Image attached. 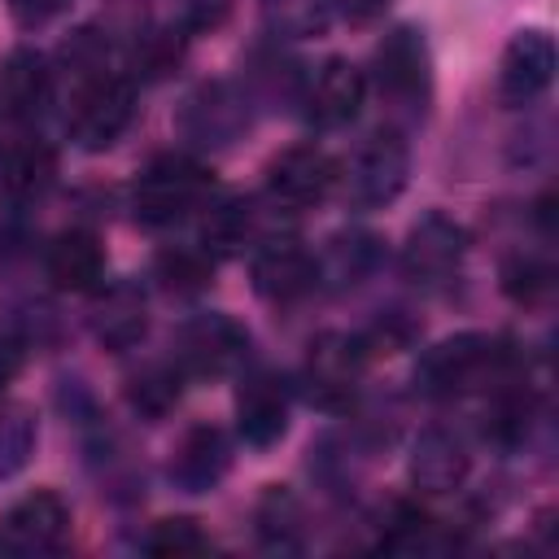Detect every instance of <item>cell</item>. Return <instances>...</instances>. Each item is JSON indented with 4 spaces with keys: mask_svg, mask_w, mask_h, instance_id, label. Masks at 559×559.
I'll return each mask as SVG.
<instances>
[{
    "mask_svg": "<svg viewBox=\"0 0 559 559\" xmlns=\"http://www.w3.org/2000/svg\"><path fill=\"white\" fill-rule=\"evenodd\" d=\"M183 127H188V135L201 140V144H227V140L245 127V109H240V100H236L223 83H214V87H201V92L188 100Z\"/></svg>",
    "mask_w": 559,
    "mask_h": 559,
    "instance_id": "obj_21",
    "label": "cell"
},
{
    "mask_svg": "<svg viewBox=\"0 0 559 559\" xmlns=\"http://www.w3.org/2000/svg\"><path fill=\"white\" fill-rule=\"evenodd\" d=\"M44 271L61 293H92L105 275V249L100 236L87 227H66L52 236L44 253Z\"/></svg>",
    "mask_w": 559,
    "mask_h": 559,
    "instance_id": "obj_14",
    "label": "cell"
},
{
    "mask_svg": "<svg viewBox=\"0 0 559 559\" xmlns=\"http://www.w3.org/2000/svg\"><path fill=\"white\" fill-rule=\"evenodd\" d=\"M253 231V214L245 201H218L201 223V245L210 253H240Z\"/></svg>",
    "mask_w": 559,
    "mask_h": 559,
    "instance_id": "obj_25",
    "label": "cell"
},
{
    "mask_svg": "<svg viewBox=\"0 0 559 559\" xmlns=\"http://www.w3.org/2000/svg\"><path fill=\"white\" fill-rule=\"evenodd\" d=\"M341 9H345L349 22H371L389 9V0H341Z\"/></svg>",
    "mask_w": 559,
    "mask_h": 559,
    "instance_id": "obj_34",
    "label": "cell"
},
{
    "mask_svg": "<svg viewBox=\"0 0 559 559\" xmlns=\"http://www.w3.org/2000/svg\"><path fill=\"white\" fill-rule=\"evenodd\" d=\"M371 79L380 87V96H389L393 105H419L428 100L432 87V61H428V44L415 26H397L380 39L376 57H371Z\"/></svg>",
    "mask_w": 559,
    "mask_h": 559,
    "instance_id": "obj_7",
    "label": "cell"
},
{
    "mask_svg": "<svg viewBox=\"0 0 559 559\" xmlns=\"http://www.w3.org/2000/svg\"><path fill=\"white\" fill-rule=\"evenodd\" d=\"M555 79V39L537 26L515 31V39L502 52L498 66V96L502 105H528L537 100Z\"/></svg>",
    "mask_w": 559,
    "mask_h": 559,
    "instance_id": "obj_10",
    "label": "cell"
},
{
    "mask_svg": "<svg viewBox=\"0 0 559 559\" xmlns=\"http://www.w3.org/2000/svg\"><path fill=\"white\" fill-rule=\"evenodd\" d=\"M362 96H367V74H362L358 66L332 57V61L314 74V83H310V92H306V118H310L319 131H336V127H345V122L358 118Z\"/></svg>",
    "mask_w": 559,
    "mask_h": 559,
    "instance_id": "obj_13",
    "label": "cell"
},
{
    "mask_svg": "<svg viewBox=\"0 0 559 559\" xmlns=\"http://www.w3.org/2000/svg\"><path fill=\"white\" fill-rule=\"evenodd\" d=\"M179 371L175 362L170 367H148L144 376L131 380V402L144 411V415H166L175 402H179Z\"/></svg>",
    "mask_w": 559,
    "mask_h": 559,
    "instance_id": "obj_29",
    "label": "cell"
},
{
    "mask_svg": "<svg viewBox=\"0 0 559 559\" xmlns=\"http://www.w3.org/2000/svg\"><path fill=\"white\" fill-rule=\"evenodd\" d=\"M227 463H231L227 437L218 428L201 424V428H188L183 441L175 445V454H170V480L183 493H210L227 476Z\"/></svg>",
    "mask_w": 559,
    "mask_h": 559,
    "instance_id": "obj_16",
    "label": "cell"
},
{
    "mask_svg": "<svg viewBox=\"0 0 559 559\" xmlns=\"http://www.w3.org/2000/svg\"><path fill=\"white\" fill-rule=\"evenodd\" d=\"M266 13L284 35H319L332 17V0H266Z\"/></svg>",
    "mask_w": 559,
    "mask_h": 559,
    "instance_id": "obj_30",
    "label": "cell"
},
{
    "mask_svg": "<svg viewBox=\"0 0 559 559\" xmlns=\"http://www.w3.org/2000/svg\"><path fill=\"white\" fill-rule=\"evenodd\" d=\"M411 175V153L406 140L397 131H371L354 157H349V175H345V192L354 205L371 210V205H389Z\"/></svg>",
    "mask_w": 559,
    "mask_h": 559,
    "instance_id": "obj_6",
    "label": "cell"
},
{
    "mask_svg": "<svg viewBox=\"0 0 559 559\" xmlns=\"http://www.w3.org/2000/svg\"><path fill=\"white\" fill-rule=\"evenodd\" d=\"M258 537L271 550H297L301 546V507L284 485H271L258 502Z\"/></svg>",
    "mask_w": 559,
    "mask_h": 559,
    "instance_id": "obj_22",
    "label": "cell"
},
{
    "mask_svg": "<svg viewBox=\"0 0 559 559\" xmlns=\"http://www.w3.org/2000/svg\"><path fill=\"white\" fill-rule=\"evenodd\" d=\"M70 0H9V13L22 22V26H44L48 17H57Z\"/></svg>",
    "mask_w": 559,
    "mask_h": 559,
    "instance_id": "obj_31",
    "label": "cell"
},
{
    "mask_svg": "<svg viewBox=\"0 0 559 559\" xmlns=\"http://www.w3.org/2000/svg\"><path fill=\"white\" fill-rule=\"evenodd\" d=\"M502 362H507V349L493 336L463 332V336L432 345L419 358L415 384L428 397H454V393H467V389H480L485 380H493L502 371Z\"/></svg>",
    "mask_w": 559,
    "mask_h": 559,
    "instance_id": "obj_2",
    "label": "cell"
},
{
    "mask_svg": "<svg viewBox=\"0 0 559 559\" xmlns=\"http://www.w3.org/2000/svg\"><path fill=\"white\" fill-rule=\"evenodd\" d=\"M17 371H22V345L9 332H0V393L17 380Z\"/></svg>",
    "mask_w": 559,
    "mask_h": 559,
    "instance_id": "obj_33",
    "label": "cell"
},
{
    "mask_svg": "<svg viewBox=\"0 0 559 559\" xmlns=\"http://www.w3.org/2000/svg\"><path fill=\"white\" fill-rule=\"evenodd\" d=\"M236 428L245 445L266 450L288 428V384L275 371H249L236 393Z\"/></svg>",
    "mask_w": 559,
    "mask_h": 559,
    "instance_id": "obj_12",
    "label": "cell"
},
{
    "mask_svg": "<svg viewBox=\"0 0 559 559\" xmlns=\"http://www.w3.org/2000/svg\"><path fill=\"white\" fill-rule=\"evenodd\" d=\"M135 114V92L122 74H105V70H87L70 96V114H66V131L79 148H109L127 122Z\"/></svg>",
    "mask_w": 559,
    "mask_h": 559,
    "instance_id": "obj_3",
    "label": "cell"
},
{
    "mask_svg": "<svg viewBox=\"0 0 559 559\" xmlns=\"http://www.w3.org/2000/svg\"><path fill=\"white\" fill-rule=\"evenodd\" d=\"M467 467L472 463H467L463 441L454 432H445V428H424L415 437V445H411V480L424 493H450V489H459L463 476H467Z\"/></svg>",
    "mask_w": 559,
    "mask_h": 559,
    "instance_id": "obj_17",
    "label": "cell"
},
{
    "mask_svg": "<svg viewBox=\"0 0 559 559\" xmlns=\"http://www.w3.org/2000/svg\"><path fill=\"white\" fill-rule=\"evenodd\" d=\"M314 284H319V262L301 240H293V236L266 240L253 253V288H258V297H266L275 306H288V301H301Z\"/></svg>",
    "mask_w": 559,
    "mask_h": 559,
    "instance_id": "obj_11",
    "label": "cell"
},
{
    "mask_svg": "<svg viewBox=\"0 0 559 559\" xmlns=\"http://www.w3.org/2000/svg\"><path fill=\"white\" fill-rule=\"evenodd\" d=\"M148 328V314H144V297L131 288V284H118L109 288L100 301H96V314H92V332L105 349H131Z\"/></svg>",
    "mask_w": 559,
    "mask_h": 559,
    "instance_id": "obj_20",
    "label": "cell"
},
{
    "mask_svg": "<svg viewBox=\"0 0 559 559\" xmlns=\"http://www.w3.org/2000/svg\"><path fill=\"white\" fill-rule=\"evenodd\" d=\"M48 66L35 48H13L0 61V118L9 122H31L48 105Z\"/></svg>",
    "mask_w": 559,
    "mask_h": 559,
    "instance_id": "obj_18",
    "label": "cell"
},
{
    "mask_svg": "<svg viewBox=\"0 0 559 559\" xmlns=\"http://www.w3.org/2000/svg\"><path fill=\"white\" fill-rule=\"evenodd\" d=\"M35 450V419L22 406H0V480L22 472Z\"/></svg>",
    "mask_w": 559,
    "mask_h": 559,
    "instance_id": "obj_28",
    "label": "cell"
},
{
    "mask_svg": "<svg viewBox=\"0 0 559 559\" xmlns=\"http://www.w3.org/2000/svg\"><path fill=\"white\" fill-rule=\"evenodd\" d=\"M52 175H57V148L44 140H17L0 157V188L13 201L39 197L52 183Z\"/></svg>",
    "mask_w": 559,
    "mask_h": 559,
    "instance_id": "obj_19",
    "label": "cell"
},
{
    "mask_svg": "<svg viewBox=\"0 0 559 559\" xmlns=\"http://www.w3.org/2000/svg\"><path fill=\"white\" fill-rule=\"evenodd\" d=\"M336 183V162L319 144H293L271 157L266 166V197L284 210L319 205Z\"/></svg>",
    "mask_w": 559,
    "mask_h": 559,
    "instance_id": "obj_8",
    "label": "cell"
},
{
    "mask_svg": "<svg viewBox=\"0 0 559 559\" xmlns=\"http://www.w3.org/2000/svg\"><path fill=\"white\" fill-rule=\"evenodd\" d=\"M362 367H367V349H362V336H349V332H323L310 341V354H306V367H301V384H306V397L323 411H345L358 393V380H362Z\"/></svg>",
    "mask_w": 559,
    "mask_h": 559,
    "instance_id": "obj_4",
    "label": "cell"
},
{
    "mask_svg": "<svg viewBox=\"0 0 559 559\" xmlns=\"http://www.w3.org/2000/svg\"><path fill=\"white\" fill-rule=\"evenodd\" d=\"M380 262V236L371 231H349L336 236L328 249V271L336 275V284H358L362 275H371Z\"/></svg>",
    "mask_w": 559,
    "mask_h": 559,
    "instance_id": "obj_26",
    "label": "cell"
},
{
    "mask_svg": "<svg viewBox=\"0 0 559 559\" xmlns=\"http://www.w3.org/2000/svg\"><path fill=\"white\" fill-rule=\"evenodd\" d=\"M210 188V170L188 157V153H162L153 157L131 188V210L140 223L148 227H166L175 218H183Z\"/></svg>",
    "mask_w": 559,
    "mask_h": 559,
    "instance_id": "obj_1",
    "label": "cell"
},
{
    "mask_svg": "<svg viewBox=\"0 0 559 559\" xmlns=\"http://www.w3.org/2000/svg\"><path fill=\"white\" fill-rule=\"evenodd\" d=\"M4 533L22 550H61L70 537V507L52 489H35L9 507Z\"/></svg>",
    "mask_w": 559,
    "mask_h": 559,
    "instance_id": "obj_15",
    "label": "cell"
},
{
    "mask_svg": "<svg viewBox=\"0 0 559 559\" xmlns=\"http://www.w3.org/2000/svg\"><path fill=\"white\" fill-rule=\"evenodd\" d=\"M555 288V271L546 258H533V253H515L502 262V293L515 301V306H542Z\"/></svg>",
    "mask_w": 559,
    "mask_h": 559,
    "instance_id": "obj_24",
    "label": "cell"
},
{
    "mask_svg": "<svg viewBox=\"0 0 559 559\" xmlns=\"http://www.w3.org/2000/svg\"><path fill=\"white\" fill-rule=\"evenodd\" d=\"M231 13V0H188V26L192 31H214Z\"/></svg>",
    "mask_w": 559,
    "mask_h": 559,
    "instance_id": "obj_32",
    "label": "cell"
},
{
    "mask_svg": "<svg viewBox=\"0 0 559 559\" xmlns=\"http://www.w3.org/2000/svg\"><path fill=\"white\" fill-rule=\"evenodd\" d=\"M249 349V332L227 319V314H197L179 328L175 336V371L183 380H210V376H223L231 371Z\"/></svg>",
    "mask_w": 559,
    "mask_h": 559,
    "instance_id": "obj_5",
    "label": "cell"
},
{
    "mask_svg": "<svg viewBox=\"0 0 559 559\" xmlns=\"http://www.w3.org/2000/svg\"><path fill=\"white\" fill-rule=\"evenodd\" d=\"M157 280L170 288V293H201L210 288L214 280V253L205 245H179V249H166L157 258Z\"/></svg>",
    "mask_w": 559,
    "mask_h": 559,
    "instance_id": "obj_23",
    "label": "cell"
},
{
    "mask_svg": "<svg viewBox=\"0 0 559 559\" xmlns=\"http://www.w3.org/2000/svg\"><path fill=\"white\" fill-rule=\"evenodd\" d=\"M463 253H467V231L454 218L432 210L411 227V236L402 245V271L415 284H441L459 271Z\"/></svg>",
    "mask_w": 559,
    "mask_h": 559,
    "instance_id": "obj_9",
    "label": "cell"
},
{
    "mask_svg": "<svg viewBox=\"0 0 559 559\" xmlns=\"http://www.w3.org/2000/svg\"><path fill=\"white\" fill-rule=\"evenodd\" d=\"M148 555H162V559H179V555H201V550H210V537L201 533V524L197 520H188V515H175V520H157L148 533H144V542H140Z\"/></svg>",
    "mask_w": 559,
    "mask_h": 559,
    "instance_id": "obj_27",
    "label": "cell"
}]
</instances>
